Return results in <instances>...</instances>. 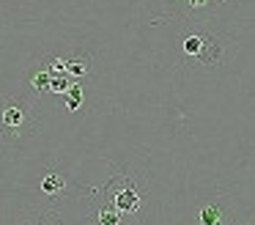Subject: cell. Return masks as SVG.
<instances>
[{"label": "cell", "mask_w": 255, "mask_h": 225, "mask_svg": "<svg viewBox=\"0 0 255 225\" xmlns=\"http://www.w3.org/2000/svg\"><path fill=\"white\" fill-rule=\"evenodd\" d=\"M107 192H113V209H116L121 217H134V214H140L145 195L137 192V187L132 184V179H127V176H124V179H116L107 187Z\"/></svg>", "instance_id": "1"}, {"label": "cell", "mask_w": 255, "mask_h": 225, "mask_svg": "<svg viewBox=\"0 0 255 225\" xmlns=\"http://www.w3.org/2000/svg\"><path fill=\"white\" fill-rule=\"evenodd\" d=\"M30 126V110L22 99H6L3 110H0V132L3 137L11 135V143L17 140L22 132H28Z\"/></svg>", "instance_id": "2"}, {"label": "cell", "mask_w": 255, "mask_h": 225, "mask_svg": "<svg viewBox=\"0 0 255 225\" xmlns=\"http://www.w3.org/2000/svg\"><path fill=\"white\" fill-rule=\"evenodd\" d=\"M181 49H184L187 58L198 60V63L214 66L217 60H220V44L211 36H206V33H187V36L181 38Z\"/></svg>", "instance_id": "3"}, {"label": "cell", "mask_w": 255, "mask_h": 225, "mask_svg": "<svg viewBox=\"0 0 255 225\" xmlns=\"http://www.w3.org/2000/svg\"><path fill=\"white\" fill-rule=\"evenodd\" d=\"M91 71H94V58H91L88 52L74 49V52L66 58V74L72 77V80H85Z\"/></svg>", "instance_id": "4"}, {"label": "cell", "mask_w": 255, "mask_h": 225, "mask_svg": "<svg viewBox=\"0 0 255 225\" xmlns=\"http://www.w3.org/2000/svg\"><path fill=\"white\" fill-rule=\"evenodd\" d=\"M41 192H44L47 198H58V195H63L66 192V187H69V181H66V176L61 173V170H55V168H50V170H44V176H41Z\"/></svg>", "instance_id": "5"}, {"label": "cell", "mask_w": 255, "mask_h": 225, "mask_svg": "<svg viewBox=\"0 0 255 225\" xmlns=\"http://www.w3.org/2000/svg\"><path fill=\"white\" fill-rule=\"evenodd\" d=\"M198 225H228V217L222 212V206L217 203H203L198 212Z\"/></svg>", "instance_id": "6"}, {"label": "cell", "mask_w": 255, "mask_h": 225, "mask_svg": "<svg viewBox=\"0 0 255 225\" xmlns=\"http://www.w3.org/2000/svg\"><path fill=\"white\" fill-rule=\"evenodd\" d=\"M63 96H66V110H69V113H77V110H83V104H85V91H83V85H80V80H74Z\"/></svg>", "instance_id": "7"}, {"label": "cell", "mask_w": 255, "mask_h": 225, "mask_svg": "<svg viewBox=\"0 0 255 225\" xmlns=\"http://www.w3.org/2000/svg\"><path fill=\"white\" fill-rule=\"evenodd\" d=\"M50 80H52V74L41 66L39 71H33L30 74V88H33V93L36 96H44V93H50Z\"/></svg>", "instance_id": "8"}, {"label": "cell", "mask_w": 255, "mask_h": 225, "mask_svg": "<svg viewBox=\"0 0 255 225\" xmlns=\"http://www.w3.org/2000/svg\"><path fill=\"white\" fill-rule=\"evenodd\" d=\"M96 223L99 225H121V214H118L113 206H99V212H96Z\"/></svg>", "instance_id": "9"}, {"label": "cell", "mask_w": 255, "mask_h": 225, "mask_svg": "<svg viewBox=\"0 0 255 225\" xmlns=\"http://www.w3.org/2000/svg\"><path fill=\"white\" fill-rule=\"evenodd\" d=\"M72 82H74V80H72L69 74H52V80H50V93H66Z\"/></svg>", "instance_id": "10"}, {"label": "cell", "mask_w": 255, "mask_h": 225, "mask_svg": "<svg viewBox=\"0 0 255 225\" xmlns=\"http://www.w3.org/2000/svg\"><path fill=\"white\" fill-rule=\"evenodd\" d=\"M44 69L50 71V74H66V58H61V55H50Z\"/></svg>", "instance_id": "11"}]
</instances>
